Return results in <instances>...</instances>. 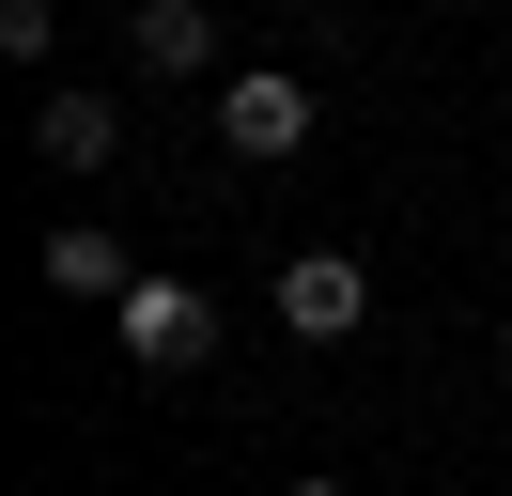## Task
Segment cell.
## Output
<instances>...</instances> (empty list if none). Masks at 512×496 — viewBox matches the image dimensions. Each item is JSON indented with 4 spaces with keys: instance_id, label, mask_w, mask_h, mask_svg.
<instances>
[{
    "instance_id": "cell-4",
    "label": "cell",
    "mask_w": 512,
    "mask_h": 496,
    "mask_svg": "<svg viewBox=\"0 0 512 496\" xmlns=\"http://www.w3.org/2000/svg\"><path fill=\"white\" fill-rule=\"evenodd\" d=\"M125 47H140V78H202V62H218V16H202V0H140Z\"/></svg>"
},
{
    "instance_id": "cell-5",
    "label": "cell",
    "mask_w": 512,
    "mask_h": 496,
    "mask_svg": "<svg viewBox=\"0 0 512 496\" xmlns=\"http://www.w3.org/2000/svg\"><path fill=\"white\" fill-rule=\"evenodd\" d=\"M32 155H47V171H109V155H125L109 93H47V109H32Z\"/></svg>"
},
{
    "instance_id": "cell-3",
    "label": "cell",
    "mask_w": 512,
    "mask_h": 496,
    "mask_svg": "<svg viewBox=\"0 0 512 496\" xmlns=\"http://www.w3.org/2000/svg\"><path fill=\"white\" fill-rule=\"evenodd\" d=\"M218 140L249 155V171H280V155L311 140V78H280V62H249V78L218 93Z\"/></svg>"
},
{
    "instance_id": "cell-7",
    "label": "cell",
    "mask_w": 512,
    "mask_h": 496,
    "mask_svg": "<svg viewBox=\"0 0 512 496\" xmlns=\"http://www.w3.org/2000/svg\"><path fill=\"white\" fill-rule=\"evenodd\" d=\"M280 496H342V481H280Z\"/></svg>"
},
{
    "instance_id": "cell-2",
    "label": "cell",
    "mask_w": 512,
    "mask_h": 496,
    "mask_svg": "<svg viewBox=\"0 0 512 496\" xmlns=\"http://www.w3.org/2000/svg\"><path fill=\"white\" fill-rule=\"evenodd\" d=\"M280 326L295 341H357L373 326V264H357V248H295L280 264Z\"/></svg>"
},
{
    "instance_id": "cell-8",
    "label": "cell",
    "mask_w": 512,
    "mask_h": 496,
    "mask_svg": "<svg viewBox=\"0 0 512 496\" xmlns=\"http://www.w3.org/2000/svg\"><path fill=\"white\" fill-rule=\"evenodd\" d=\"M497 357H512V326H497Z\"/></svg>"
},
{
    "instance_id": "cell-1",
    "label": "cell",
    "mask_w": 512,
    "mask_h": 496,
    "mask_svg": "<svg viewBox=\"0 0 512 496\" xmlns=\"http://www.w3.org/2000/svg\"><path fill=\"white\" fill-rule=\"evenodd\" d=\"M109 326H125L140 372H202V357H218V295H202V279H125Z\"/></svg>"
},
{
    "instance_id": "cell-6",
    "label": "cell",
    "mask_w": 512,
    "mask_h": 496,
    "mask_svg": "<svg viewBox=\"0 0 512 496\" xmlns=\"http://www.w3.org/2000/svg\"><path fill=\"white\" fill-rule=\"evenodd\" d=\"M32 264H47V295H78V310H94V295H125V279H140V264H125V248H109V233H94V217H63V233H47V248H32Z\"/></svg>"
}]
</instances>
